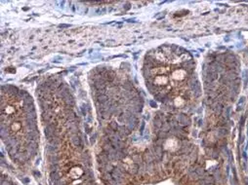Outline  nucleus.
<instances>
[{
  "mask_svg": "<svg viewBox=\"0 0 248 185\" xmlns=\"http://www.w3.org/2000/svg\"><path fill=\"white\" fill-rule=\"evenodd\" d=\"M185 75H186V73H185V71L184 70H176L174 73H173V78L174 79H176V80H182L184 77H185Z\"/></svg>",
  "mask_w": 248,
  "mask_h": 185,
  "instance_id": "obj_1",
  "label": "nucleus"
},
{
  "mask_svg": "<svg viewBox=\"0 0 248 185\" xmlns=\"http://www.w3.org/2000/svg\"><path fill=\"white\" fill-rule=\"evenodd\" d=\"M21 128H22V126H21V124H20L19 122L13 123L12 126H11V130H12V131H16V132H17V131H20Z\"/></svg>",
  "mask_w": 248,
  "mask_h": 185,
  "instance_id": "obj_2",
  "label": "nucleus"
},
{
  "mask_svg": "<svg viewBox=\"0 0 248 185\" xmlns=\"http://www.w3.org/2000/svg\"><path fill=\"white\" fill-rule=\"evenodd\" d=\"M15 112V109L13 108V106H6V108H5V113L7 114V115H11V114H13Z\"/></svg>",
  "mask_w": 248,
  "mask_h": 185,
  "instance_id": "obj_3",
  "label": "nucleus"
}]
</instances>
